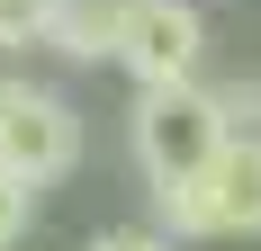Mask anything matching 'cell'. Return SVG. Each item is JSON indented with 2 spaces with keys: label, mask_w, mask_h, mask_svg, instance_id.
<instances>
[{
  "label": "cell",
  "mask_w": 261,
  "mask_h": 251,
  "mask_svg": "<svg viewBox=\"0 0 261 251\" xmlns=\"http://www.w3.org/2000/svg\"><path fill=\"white\" fill-rule=\"evenodd\" d=\"M225 135H234V117H225V90H207V81H180V90H144L126 117V144H135V171L153 179V189H180V179H198L225 152Z\"/></svg>",
  "instance_id": "1"
},
{
  "label": "cell",
  "mask_w": 261,
  "mask_h": 251,
  "mask_svg": "<svg viewBox=\"0 0 261 251\" xmlns=\"http://www.w3.org/2000/svg\"><path fill=\"white\" fill-rule=\"evenodd\" d=\"M162 198V225L189 233V242H234V233H261V135H225L198 179L180 189H153Z\"/></svg>",
  "instance_id": "2"
},
{
  "label": "cell",
  "mask_w": 261,
  "mask_h": 251,
  "mask_svg": "<svg viewBox=\"0 0 261 251\" xmlns=\"http://www.w3.org/2000/svg\"><path fill=\"white\" fill-rule=\"evenodd\" d=\"M72 162H81V108L63 90H36V81H0V171L45 189Z\"/></svg>",
  "instance_id": "3"
},
{
  "label": "cell",
  "mask_w": 261,
  "mask_h": 251,
  "mask_svg": "<svg viewBox=\"0 0 261 251\" xmlns=\"http://www.w3.org/2000/svg\"><path fill=\"white\" fill-rule=\"evenodd\" d=\"M117 63L135 72V90H180L207 63V18L189 0H135L126 36H117Z\"/></svg>",
  "instance_id": "4"
},
{
  "label": "cell",
  "mask_w": 261,
  "mask_h": 251,
  "mask_svg": "<svg viewBox=\"0 0 261 251\" xmlns=\"http://www.w3.org/2000/svg\"><path fill=\"white\" fill-rule=\"evenodd\" d=\"M126 9L135 0H54L45 45L72 54V63H99V54H117V36H126Z\"/></svg>",
  "instance_id": "5"
},
{
  "label": "cell",
  "mask_w": 261,
  "mask_h": 251,
  "mask_svg": "<svg viewBox=\"0 0 261 251\" xmlns=\"http://www.w3.org/2000/svg\"><path fill=\"white\" fill-rule=\"evenodd\" d=\"M45 27H54V0H0V54L45 45Z\"/></svg>",
  "instance_id": "6"
},
{
  "label": "cell",
  "mask_w": 261,
  "mask_h": 251,
  "mask_svg": "<svg viewBox=\"0 0 261 251\" xmlns=\"http://www.w3.org/2000/svg\"><path fill=\"white\" fill-rule=\"evenodd\" d=\"M27 225H36V179L0 171V251H9V242H27Z\"/></svg>",
  "instance_id": "7"
},
{
  "label": "cell",
  "mask_w": 261,
  "mask_h": 251,
  "mask_svg": "<svg viewBox=\"0 0 261 251\" xmlns=\"http://www.w3.org/2000/svg\"><path fill=\"white\" fill-rule=\"evenodd\" d=\"M81 251H171V233H153V225H117V233H90Z\"/></svg>",
  "instance_id": "8"
}]
</instances>
